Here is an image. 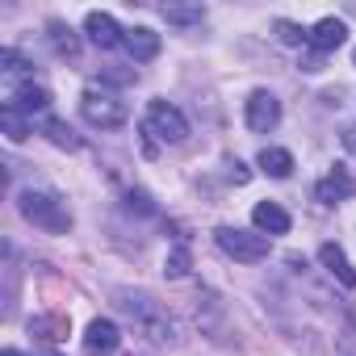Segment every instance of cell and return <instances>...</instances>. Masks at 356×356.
<instances>
[{
    "instance_id": "22",
    "label": "cell",
    "mask_w": 356,
    "mask_h": 356,
    "mask_svg": "<svg viewBox=\"0 0 356 356\" xmlns=\"http://www.w3.org/2000/svg\"><path fill=\"white\" fill-rule=\"evenodd\" d=\"M273 30H277V38H281L285 47H302V42L310 38V30H302V26H293V22H277Z\"/></svg>"
},
{
    "instance_id": "11",
    "label": "cell",
    "mask_w": 356,
    "mask_h": 356,
    "mask_svg": "<svg viewBox=\"0 0 356 356\" xmlns=\"http://www.w3.org/2000/svg\"><path fill=\"white\" fill-rule=\"evenodd\" d=\"M84 34H88V42L101 47V51H109V47H118V42L126 38V30H122L109 13H88V17H84Z\"/></svg>"
},
{
    "instance_id": "16",
    "label": "cell",
    "mask_w": 356,
    "mask_h": 356,
    "mask_svg": "<svg viewBox=\"0 0 356 356\" xmlns=\"http://www.w3.org/2000/svg\"><path fill=\"white\" fill-rule=\"evenodd\" d=\"M47 30H51L47 38H51V47H55V55H63V59H76V55H80V38H76V30H72L67 22H51Z\"/></svg>"
},
{
    "instance_id": "17",
    "label": "cell",
    "mask_w": 356,
    "mask_h": 356,
    "mask_svg": "<svg viewBox=\"0 0 356 356\" xmlns=\"http://www.w3.org/2000/svg\"><path fill=\"white\" fill-rule=\"evenodd\" d=\"M260 168H264L268 176H277V181H285V176L293 172V155H289L285 147H264V151H260Z\"/></svg>"
},
{
    "instance_id": "5",
    "label": "cell",
    "mask_w": 356,
    "mask_h": 356,
    "mask_svg": "<svg viewBox=\"0 0 356 356\" xmlns=\"http://www.w3.org/2000/svg\"><path fill=\"white\" fill-rule=\"evenodd\" d=\"M143 134L155 138V143H185L189 122H185V113L176 109V105L151 101V105H147V118H143Z\"/></svg>"
},
{
    "instance_id": "20",
    "label": "cell",
    "mask_w": 356,
    "mask_h": 356,
    "mask_svg": "<svg viewBox=\"0 0 356 356\" xmlns=\"http://www.w3.org/2000/svg\"><path fill=\"white\" fill-rule=\"evenodd\" d=\"M0 122H5V134H9L13 143H22V138H26V130L34 126V122H30V118H22L17 109H0Z\"/></svg>"
},
{
    "instance_id": "23",
    "label": "cell",
    "mask_w": 356,
    "mask_h": 356,
    "mask_svg": "<svg viewBox=\"0 0 356 356\" xmlns=\"http://www.w3.org/2000/svg\"><path fill=\"white\" fill-rule=\"evenodd\" d=\"M227 176H231L235 185H248V181H252V172H248V168H243L239 159H227Z\"/></svg>"
},
{
    "instance_id": "24",
    "label": "cell",
    "mask_w": 356,
    "mask_h": 356,
    "mask_svg": "<svg viewBox=\"0 0 356 356\" xmlns=\"http://www.w3.org/2000/svg\"><path fill=\"white\" fill-rule=\"evenodd\" d=\"M343 147L356 155V126H348V130H343Z\"/></svg>"
},
{
    "instance_id": "1",
    "label": "cell",
    "mask_w": 356,
    "mask_h": 356,
    "mask_svg": "<svg viewBox=\"0 0 356 356\" xmlns=\"http://www.w3.org/2000/svg\"><path fill=\"white\" fill-rule=\"evenodd\" d=\"M113 302H118V310L151 339V343H163V348H172V343H181V327H176V318L163 310V306H155L147 293H134V289H118L113 293Z\"/></svg>"
},
{
    "instance_id": "15",
    "label": "cell",
    "mask_w": 356,
    "mask_h": 356,
    "mask_svg": "<svg viewBox=\"0 0 356 356\" xmlns=\"http://www.w3.org/2000/svg\"><path fill=\"white\" fill-rule=\"evenodd\" d=\"M67 331H72L67 314H34V318H30V335L42 339V343H63Z\"/></svg>"
},
{
    "instance_id": "26",
    "label": "cell",
    "mask_w": 356,
    "mask_h": 356,
    "mask_svg": "<svg viewBox=\"0 0 356 356\" xmlns=\"http://www.w3.org/2000/svg\"><path fill=\"white\" fill-rule=\"evenodd\" d=\"M352 59H356V51H352Z\"/></svg>"
},
{
    "instance_id": "13",
    "label": "cell",
    "mask_w": 356,
    "mask_h": 356,
    "mask_svg": "<svg viewBox=\"0 0 356 356\" xmlns=\"http://www.w3.org/2000/svg\"><path fill=\"white\" fill-rule=\"evenodd\" d=\"M122 47L130 51V59H134V63H147V59H155V55H159V34H155V30H147V26H134V30H126Z\"/></svg>"
},
{
    "instance_id": "21",
    "label": "cell",
    "mask_w": 356,
    "mask_h": 356,
    "mask_svg": "<svg viewBox=\"0 0 356 356\" xmlns=\"http://www.w3.org/2000/svg\"><path fill=\"white\" fill-rule=\"evenodd\" d=\"M163 273H168V277H185V273H189V248H185V243L168 252V260H163Z\"/></svg>"
},
{
    "instance_id": "18",
    "label": "cell",
    "mask_w": 356,
    "mask_h": 356,
    "mask_svg": "<svg viewBox=\"0 0 356 356\" xmlns=\"http://www.w3.org/2000/svg\"><path fill=\"white\" fill-rule=\"evenodd\" d=\"M42 134L55 143V147H67V151H80V138H76V130L67 126V122H59V118H42Z\"/></svg>"
},
{
    "instance_id": "8",
    "label": "cell",
    "mask_w": 356,
    "mask_h": 356,
    "mask_svg": "<svg viewBox=\"0 0 356 356\" xmlns=\"http://www.w3.org/2000/svg\"><path fill=\"white\" fill-rule=\"evenodd\" d=\"M352 193H356V181H352V172H348L343 163H335L323 181L314 185V197H318L323 206H339V202H348Z\"/></svg>"
},
{
    "instance_id": "7",
    "label": "cell",
    "mask_w": 356,
    "mask_h": 356,
    "mask_svg": "<svg viewBox=\"0 0 356 356\" xmlns=\"http://www.w3.org/2000/svg\"><path fill=\"white\" fill-rule=\"evenodd\" d=\"M243 118H248V130H256V134H268V130H277V122H281V101H277L268 88H256V92L248 97V109H243Z\"/></svg>"
},
{
    "instance_id": "25",
    "label": "cell",
    "mask_w": 356,
    "mask_h": 356,
    "mask_svg": "<svg viewBox=\"0 0 356 356\" xmlns=\"http://www.w3.org/2000/svg\"><path fill=\"white\" fill-rule=\"evenodd\" d=\"M0 356H26V352H17V348H5V352H0Z\"/></svg>"
},
{
    "instance_id": "10",
    "label": "cell",
    "mask_w": 356,
    "mask_h": 356,
    "mask_svg": "<svg viewBox=\"0 0 356 356\" xmlns=\"http://www.w3.org/2000/svg\"><path fill=\"white\" fill-rule=\"evenodd\" d=\"M118 343H122V331H118L113 318H92L88 323V331H84V352L88 356H113Z\"/></svg>"
},
{
    "instance_id": "4",
    "label": "cell",
    "mask_w": 356,
    "mask_h": 356,
    "mask_svg": "<svg viewBox=\"0 0 356 356\" xmlns=\"http://www.w3.org/2000/svg\"><path fill=\"white\" fill-rule=\"evenodd\" d=\"M218 248L231 256V260H239V264H260V260H268V252H273V239L268 235H260V231H243V227H218Z\"/></svg>"
},
{
    "instance_id": "12",
    "label": "cell",
    "mask_w": 356,
    "mask_h": 356,
    "mask_svg": "<svg viewBox=\"0 0 356 356\" xmlns=\"http://www.w3.org/2000/svg\"><path fill=\"white\" fill-rule=\"evenodd\" d=\"M318 264L343 285V289H356V268H352V260L343 256V248H335V243H323L318 248Z\"/></svg>"
},
{
    "instance_id": "19",
    "label": "cell",
    "mask_w": 356,
    "mask_h": 356,
    "mask_svg": "<svg viewBox=\"0 0 356 356\" xmlns=\"http://www.w3.org/2000/svg\"><path fill=\"white\" fill-rule=\"evenodd\" d=\"M159 13H163V22H172V26H197V22L206 17L202 5H163Z\"/></svg>"
},
{
    "instance_id": "9",
    "label": "cell",
    "mask_w": 356,
    "mask_h": 356,
    "mask_svg": "<svg viewBox=\"0 0 356 356\" xmlns=\"http://www.w3.org/2000/svg\"><path fill=\"white\" fill-rule=\"evenodd\" d=\"M343 42H348V26H343L339 17L314 22V26H310V38H306V47H310L314 55H331V51H339Z\"/></svg>"
},
{
    "instance_id": "6",
    "label": "cell",
    "mask_w": 356,
    "mask_h": 356,
    "mask_svg": "<svg viewBox=\"0 0 356 356\" xmlns=\"http://www.w3.org/2000/svg\"><path fill=\"white\" fill-rule=\"evenodd\" d=\"M5 109H17L22 118L34 122V113H47L51 109V92L42 84H5Z\"/></svg>"
},
{
    "instance_id": "3",
    "label": "cell",
    "mask_w": 356,
    "mask_h": 356,
    "mask_svg": "<svg viewBox=\"0 0 356 356\" xmlns=\"http://www.w3.org/2000/svg\"><path fill=\"white\" fill-rule=\"evenodd\" d=\"M80 113H84V122L97 126V130H118V126H126V101H118L109 88H97V84H88V88L80 92Z\"/></svg>"
},
{
    "instance_id": "2",
    "label": "cell",
    "mask_w": 356,
    "mask_h": 356,
    "mask_svg": "<svg viewBox=\"0 0 356 356\" xmlns=\"http://www.w3.org/2000/svg\"><path fill=\"white\" fill-rule=\"evenodd\" d=\"M17 210H22L26 222L42 227V231H51V235H67V231H72V210H67V202L55 197V193L26 189V193L17 197Z\"/></svg>"
},
{
    "instance_id": "14",
    "label": "cell",
    "mask_w": 356,
    "mask_h": 356,
    "mask_svg": "<svg viewBox=\"0 0 356 356\" xmlns=\"http://www.w3.org/2000/svg\"><path fill=\"white\" fill-rule=\"evenodd\" d=\"M252 222H256V231L260 235H289V214L277 206V202H260L256 210H252Z\"/></svg>"
}]
</instances>
